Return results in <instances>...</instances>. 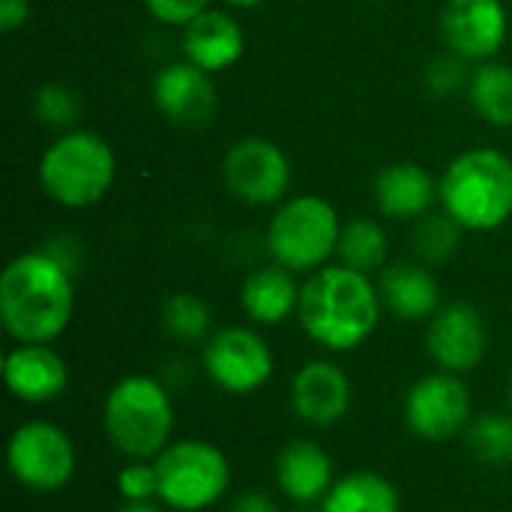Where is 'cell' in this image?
Returning a JSON list of instances; mask_svg holds the SVG:
<instances>
[{"instance_id":"obj_32","label":"cell","mask_w":512,"mask_h":512,"mask_svg":"<svg viewBox=\"0 0 512 512\" xmlns=\"http://www.w3.org/2000/svg\"><path fill=\"white\" fill-rule=\"evenodd\" d=\"M228 512H279V507L270 495H264L258 489H246L228 504Z\"/></svg>"},{"instance_id":"obj_34","label":"cell","mask_w":512,"mask_h":512,"mask_svg":"<svg viewBox=\"0 0 512 512\" xmlns=\"http://www.w3.org/2000/svg\"><path fill=\"white\" fill-rule=\"evenodd\" d=\"M114 512H165L159 501H123Z\"/></svg>"},{"instance_id":"obj_23","label":"cell","mask_w":512,"mask_h":512,"mask_svg":"<svg viewBox=\"0 0 512 512\" xmlns=\"http://www.w3.org/2000/svg\"><path fill=\"white\" fill-rule=\"evenodd\" d=\"M468 102L471 108L498 129L512 126V66L501 60L477 63L468 78Z\"/></svg>"},{"instance_id":"obj_33","label":"cell","mask_w":512,"mask_h":512,"mask_svg":"<svg viewBox=\"0 0 512 512\" xmlns=\"http://www.w3.org/2000/svg\"><path fill=\"white\" fill-rule=\"evenodd\" d=\"M30 15V0H0V30H18Z\"/></svg>"},{"instance_id":"obj_1","label":"cell","mask_w":512,"mask_h":512,"mask_svg":"<svg viewBox=\"0 0 512 512\" xmlns=\"http://www.w3.org/2000/svg\"><path fill=\"white\" fill-rule=\"evenodd\" d=\"M75 315V282L51 252H21L0 273V324L15 345H51Z\"/></svg>"},{"instance_id":"obj_5","label":"cell","mask_w":512,"mask_h":512,"mask_svg":"<svg viewBox=\"0 0 512 512\" xmlns=\"http://www.w3.org/2000/svg\"><path fill=\"white\" fill-rule=\"evenodd\" d=\"M36 177L54 204L66 210H84L99 204L114 186L117 156L102 135L69 129L45 147Z\"/></svg>"},{"instance_id":"obj_7","label":"cell","mask_w":512,"mask_h":512,"mask_svg":"<svg viewBox=\"0 0 512 512\" xmlns=\"http://www.w3.org/2000/svg\"><path fill=\"white\" fill-rule=\"evenodd\" d=\"M153 465L159 474V504L171 512L210 510L231 489L228 456L204 438L171 441Z\"/></svg>"},{"instance_id":"obj_31","label":"cell","mask_w":512,"mask_h":512,"mask_svg":"<svg viewBox=\"0 0 512 512\" xmlns=\"http://www.w3.org/2000/svg\"><path fill=\"white\" fill-rule=\"evenodd\" d=\"M147 12L162 21V24H174V27H186L192 18H198L204 9H210V0H144Z\"/></svg>"},{"instance_id":"obj_29","label":"cell","mask_w":512,"mask_h":512,"mask_svg":"<svg viewBox=\"0 0 512 512\" xmlns=\"http://www.w3.org/2000/svg\"><path fill=\"white\" fill-rule=\"evenodd\" d=\"M114 486L123 501H159V474H156L153 459L150 462H144V459L126 462L117 471Z\"/></svg>"},{"instance_id":"obj_19","label":"cell","mask_w":512,"mask_h":512,"mask_svg":"<svg viewBox=\"0 0 512 512\" xmlns=\"http://www.w3.org/2000/svg\"><path fill=\"white\" fill-rule=\"evenodd\" d=\"M384 309L399 321H429L441 309V288L423 261H393L378 273Z\"/></svg>"},{"instance_id":"obj_10","label":"cell","mask_w":512,"mask_h":512,"mask_svg":"<svg viewBox=\"0 0 512 512\" xmlns=\"http://www.w3.org/2000/svg\"><path fill=\"white\" fill-rule=\"evenodd\" d=\"M402 417L417 438L441 444L456 435H465L474 420V399L462 375L438 369L408 387Z\"/></svg>"},{"instance_id":"obj_11","label":"cell","mask_w":512,"mask_h":512,"mask_svg":"<svg viewBox=\"0 0 512 512\" xmlns=\"http://www.w3.org/2000/svg\"><path fill=\"white\" fill-rule=\"evenodd\" d=\"M222 180L237 201L249 207H273L288 195L291 162L276 141L249 135L228 147L222 159Z\"/></svg>"},{"instance_id":"obj_12","label":"cell","mask_w":512,"mask_h":512,"mask_svg":"<svg viewBox=\"0 0 512 512\" xmlns=\"http://www.w3.org/2000/svg\"><path fill=\"white\" fill-rule=\"evenodd\" d=\"M426 354L441 372L468 375L480 369L489 354V327L483 312L468 300L441 303V309L426 321Z\"/></svg>"},{"instance_id":"obj_8","label":"cell","mask_w":512,"mask_h":512,"mask_svg":"<svg viewBox=\"0 0 512 512\" xmlns=\"http://www.w3.org/2000/svg\"><path fill=\"white\" fill-rule=\"evenodd\" d=\"M6 468L12 480L36 495L66 489L78 468L75 441L66 429L48 420H27L6 441Z\"/></svg>"},{"instance_id":"obj_28","label":"cell","mask_w":512,"mask_h":512,"mask_svg":"<svg viewBox=\"0 0 512 512\" xmlns=\"http://www.w3.org/2000/svg\"><path fill=\"white\" fill-rule=\"evenodd\" d=\"M33 114L39 123L51 129H66L78 120L81 102L75 90H69L66 84H42L33 96Z\"/></svg>"},{"instance_id":"obj_22","label":"cell","mask_w":512,"mask_h":512,"mask_svg":"<svg viewBox=\"0 0 512 512\" xmlns=\"http://www.w3.org/2000/svg\"><path fill=\"white\" fill-rule=\"evenodd\" d=\"M321 512H402V495L384 474L354 471L333 483Z\"/></svg>"},{"instance_id":"obj_4","label":"cell","mask_w":512,"mask_h":512,"mask_svg":"<svg viewBox=\"0 0 512 512\" xmlns=\"http://www.w3.org/2000/svg\"><path fill=\"white\" fill-rule=\"evenodd\" d=\"M438 195L465 231H495L512 216V159L492 147L465 150L444 168Z\"/></svg>"},{"instance_id":"obj_17","label":"cell","mask_w":512,"mask_h":512,"mask_svg":"<svg viewBox=\"0 0 512 512\" xmlns=\"http://www.w3.org/2000/svg\"><path fill=\"white\" fill-rule=\"evenodd\" d=\"M273 477H276V489L294 507H318L333 489V483L339 480L330 453L312 438L288 441L276 456Z\"/></svg>"},{"instance_id":"obj_14","label":"cell","mask_w":512,"mask_h":512,"mask_svg":"<svg viewBox=\"0 0 512 512\" xmlns=\"http://www.w3.org/2000/svg\"><path fill=\"white\" fill-rule=\"evenodd\" d=\"M354 387L333 360H306L291 378V408L309 429H333L351 411Z\"/></svg>"},{"instance_id":"obj_20","label":"cell","mask_w":512,"mask_h":512,"mask_svg":"<svg viewBox=\"0 0 512 512\" xmlns=\"http://www.w3.org/2000/svg\"><path fill=\"white\" fill-rule=\"evenodd\" d=\"M438 198V180L420 162H393L375 177V207L387 219L417 222Z\"/></svg>"},{"instance_id":"obj_3","label":"cell","mask_w":512,"mask_h":512,"mask_svg":"<svg viewBox=\"0 0 512 512\" xmlns=\"http://www.w3.org/2000/svg\"><path fill=\"white\" fill-rule=\"evenodd\" d=\"M174 399L162 378L126 375L120 378L102 405V429L114 453L126 462L156 459L174 441Z\"/></svg>"},{"instance_id":"obj_37","label":"cell","mask_w":512,"mask_h":512,"mask_svg":"<svg viewBox=\"0 0 512 512\" xmlns=\"http://www.w3.org/2000/svg\"><path fill=\"white\" fill-rule=\"evenodd\" d=\"M294 512H321V504H318V507H297Z\"/></svg>"},{"instance_id":"obj_2","label":"cell","mask_w":512,"mask_h":512,"mask_svg":"<svg viewBox=\"0 0 512 512\" xmlns=\"http://www.w3.org/2000/svg\"><path fill=\"white\" fill-rule=\"evenodd\" d=\"M378 282L345 264H327L300 285L297 321L303 333L333 354H348L369 342L381 324Z\"/></svg>"},{"instance_id":"obj_15","label":"cell","mask_w":512,"mask_h":512,"mask_svg":"<svg viewBox=\"0 0 512 512\" xmlns=\"http://www.w3.org/2000/svg\"><path fill=\"white\" fill-rule=\"evenodd\" d=\"M216 84L213 75L189 60L171 63L153 78V105L159 114L183 129H201L216 114Z\"/></svg>"},{"instance_id":"obj_18","label":"cell","mask_w":512,"mask_h":512,"mask_svg":"<svg viewBox=\"0 0 512 512\" xmlns=\"http://www.w3.org/2000/svg\"><path fill=\"white\" fill-rule=\"evenodd\" d=\"M180 45H183V60L216 75L222 69H231L243 57L246 36L237 18L228 15L225 9H204L198 18H192L183 27Z\"/></svg>"},{"instance_id":"obj_30","label":"cell","mask_w":512,"mask_h":512,"mask_svg":"<svg viewBox=\"0 0 512 512\" xmlns=\"http://www.w3.org/2000/svg\"><path fill=\"white\" fill-rule=\"evenodd\" d=\"M462 63H465V60L456 57V54L435 60V63L429 66V72H426V87H429L435 96H447V93H453L456 87L468 84L471 75H465V66H462Z\"/></svg>"},{"instance_id":"obj_13","label":"cell","mask_w":512,"mask_h":512,"mask_svg":"<svg viewBox=\"0 0 512 512\" xmlns=\"http://www.w3.org/2000/svg\"><path fill=\"white\" fill-rule=\"evenodd\" d=\"M507 27L504 0H447L441 12V33L450 54L471 63L495 60L507 42Z\"/></svg>"},{"instance_id":"obj_25","label":"cell","mask_w":512,"mask_h":512,"mask_svg":"<svg viewBox=\"0 0 512 512\" xmlns=\"http://www.w3.org/2000/svg\"><path fill=\"white\" fill-rule=\"evenodd\" d=\"M159 324L180 345H198V342L204 345L213 336V312L192 291H177V294L165 297Z\"/></svg>"},{"instance_id":"obj_16","label":"cell","mask_w":512,"mask_h":512,"mask_svg":"<svg viewBox=\"0 0 512 512\" xmlns=\"http://www.w3.org/2000/svg\"><path fill=\"white\" fill-rule=\"evenodd\" d=\"M6 390L24 405L57 402L69 387V366L51 345H15L3 357Z\"/></svg>"},{"instance_id":"obj_27","label":"cell","mask_w":512,"mask_h":512,"mask_svg":"<svg viewBox=\"0 0 512 512\" xmlns=\"http://www.w3.org/2000/svg\"><path fill=\"white\" fill-rule=\"evenodd\" d=\"M462 225L450 216V213H426L423 219L414 222V252L417 258L426 264V267H441L447 264L456 252H459V243H462Z\"/></svg>"},{"instance_id":"obj_26","label":"cell","mask_w":512,"mask_h":512,"mask_svg":"<svg viewBox=\"0 0 512 512\" xmlns=\"http://www.w3.org/2000/svg\"><path fill=\"white\" fill-rule=\"evenodd\" d=\"M465 447L474 459L492 468L512 465V414L507 411H486L474 414L471 426L465 429Z\"/></svg>"},{"instance_id":"obj_36","label":"cell","mask_w":512,"mask_h":512,"mask_svg":"<svg viewBox=\"0 0 512 512\" xmlns=\"http://www.w3.org/2000/svg\"><path fill=\"white\" fill-rule=\"evenodd\" d=\"M507 411L512 414V375H510V384H507Z\"/></svg>"},{"instance_id":"obj_24","label":"cell","mask_w":512,"mask_h":512,"mask_svg":"<svg viewBox=\"0 0 512 512\" xmlns=\"http://www.w3.org/2000/svg\"><path fill=\"white\" fill-rule=\"evenodd\" d=\"M387 255H390V240L378 219L360 216L342 225V237L336 249L339 264L372 276L387 267Z\"/></svg>"},{"instance_id":"obj_6","label":"cell","mask_w":512,"mask_h":512,"mask_svg":"<svg viewBox=\"0 0 512 512\" xmlns=\"http://www.w3.org/2000/svg\"><path fill=\"white\" fill-rule=\"evenodd\" d=\"M342 219L321 195H294L282 201L267 225V252L291 273H315L336 258Z\"/></svg>"},{"instance_id":"obj_35","label":"cell","mask_w":512,"mask_h":512,"mask_svg":"<svg viewBox=\"0 0 512 512\" xmlns=\"http://www.w3.org/2000/svg\"><path fill=\"white\" fill-rule=\"evenodd\" d=\"M225 6H231V9H255V6H261L264 0H222Z\"/></svg>"},{"instance_id":"obj_21","label":"cell","mask_w":512,"mask_h":512,"mask_svg":"<svg viewBox=\"0 0 512 512\" xmlns=\"http://www.w3.org/2000/svg\"><path fill=\"white\" fill-rule=\"evenodd\" d=\"M297 273L285 270L282 264H267L252 270L240 285V306L252 324L261 327H279L291 315H297L300 306V282Z\"/></svg>"},{"instance_id":"obj_9","label":"cell","mask_w":512,"mask_h":512,"mask_svg":"<svg viewBox=\"0 0 512 512\" xmlns=\"http://www.w3.org/2000/svg\"><path fill=\"white\" fill-rule=\"evenodd\" d=\"M201 372L222 393L249 396L273 378L276 357L258 330L243 324L216 327L201 348Z\"/></svg>"}]
</instances>
